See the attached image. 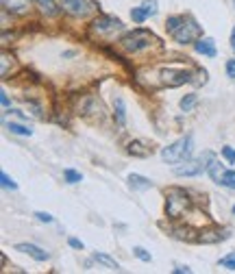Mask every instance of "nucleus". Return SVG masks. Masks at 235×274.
Masks as SVG:
<instances>
[{"instance_id":"obj_1","label":"nucleus","mask_w":235,"mask_h":274,"mask_svg":"<svg viewBox=\"0 0 235 274\" xmlns=\"http://www.w3.org/2000/svg\"><path fill=\"white\" fill-rule=\"evenodd\" d=\"M192 209L190 194L181 187H170L166 192V216L170 220H179Z\"/></svg>"},{"instance_id":"obj_2","label":"nucleus","mask_w":235,"mask_h":274,"mask_svg":"<svg viewBox=\"0 0 235 274\" xmlns=\"http://www.w3.org/2000/svg\"><path fill=\"white\" fill-rule=\"evenodd\" d=\"M120 46L126 52H146L153 46H159V39L155 37L150 31H144V28H135V31L126 33L122 39H120Z\"/></svg>"},{"instance_id":"obj_3","label":"nucleus","mask_w":235,"mask_h":274,"mask_svg":"<svg viewBox=\"0 0 235 274\" xmlns=\"http://www.w3.org/2000/svg\"><path fill=\"white\" fill-rule=\"evenodd\" d=\"M190 154H192V135H185L174 141V144L166 146L161 150V159L166 163H181V161H188Z\"/></svg>"},{"instance_id":"obj_4","label":"nucleus","mask_w":235,"mask_h":274,"mask_svg":"<svg viewBox=\"0 0 235 274\" xmlns=\"http://www.w3.org/2000/svg\"><path fill=\"white\" fill-rule=\"evenodd\" d=\"M214 159H216V154L212 150H205L194 161H185V165H179V168L174 170V174L177 176H198V174H203V172H207L209 163H212Z\"/></svg>"},{"instance_id":"obj_5","label":"nucleus","mask_w":235,"mask_h":274,"mask_svg":"<svg viewBox=\"0 0 235 274\" xmlns=\"http://www.w3.org/2000/svg\"><path fill=\"white\" fill-rule=\"evenodd\" d=\"M61 9L72 17H87L96 11L92 0H61Z\"/></svg>"},{"instance_id":"obj_6","label":"nucleus","mask_w":235,"mask_h":274,"mask_svg":"<svg viewBox=\"0 0 235 274\" xmlns=\"http://www.w3.org/2000/svg\"><path fill=\"white\" fill-rule=\"evenodd\" d=\"M92 33L94 35H109V33H116V31H122L124 24L122 20H118V17H111V15H100L96 17L92 22Z\"/></svg>"},{"instance_id":"obj_7","label":"nucleus","mask_w":235,"mask_h":274,"mask_svg":"<svg viewBox=\"0 0 235 274\" xmlns=\"http://www.w3.org/2000/svg\"><path fill=\"white\" fill-rule=\"evenodd\" d=\"M192 72L190 70H177V68H164L161 70V85L168 87H179L183 83H192Z\"/></svg>"},{"instance_id":"obj_8","label":"nucleus","mask_w":235,"mask_h":274,"mask_svg":"<svg viewBox=\"0 0 235 274\" xmlns=\"http://www.w3.org/2000/svg\"><path fill=\"white\" fill-rule=\"evenodd\" d=\"M172 37L177 39L179 44H192V41L201 39V26H198L194 20H190V17H188V20L181 24V28L172 35Z\"/></svg>"},{"instance_id":"obj_9","label":"nucleus","mask_w":235,"mask_h":274,"mask_svg":"<svg viewBox=\"0 0 235 274\" xmlns=\"http://www.w3.org/2000/svg\"><path fill=\"white\" fill-rule=\"evenodd\" d=\"M81 116L85 118H98V120H102V116H105V109H102V103L98 98H85L83 100V109L78 111Z\"/></svg>"},{"instance_id":"obj_10","label":"nucleus","mask_w":235,"mask_h":274,"mask_svg":"<svg viewBox=\"0 0 235 274\" xmlns=\"http://www.w3.org/2000/svg\"><path fill=\"white\" fill-rule=\"evenodd\" d=\"M229 237V231H220V229H205L198 233L196 242H203V244H218L222 240Z\"/></svg>"},{"instance_id":"obj_11","label":"nucleus","mask_w":235,"mask_h":274,"mask_svg":"<svg viewBox=\"0 0 235 274\" xmlns=\"http://www.w3.org/2000/svg\"><path fill=\"white\" fill-rule=\"evenodd\" d=\"M15 250L17 253H24V255H31L35 261H48L50 259V255H48L46 250H41L39 246H35V244H15Z\"/></svg>"},{"instance_id":"obj_12","label":"nucleus","mask_w":235,"mask_h":274,"mask_svg":"<svg viewBox=\"0 0 235 274\" xmlns=\"http://www.w3.org/2000/svg\"><path fill=\"white\" fill-rule=\"evenodd\" d=\"M126 152L133 154V157H150L153 154V144H148V141H131L129 146H126Z\"/></svg>"},{"instance_id":"obj_13","label":"nucleus","mask_w":235,"mask_h":274,"mask_svg":"<svg viewBox=\"0 0 235 274\" xmlns=\"http://www.w3.org/2000/svg\"><path fill=\"white\" fill-rule=\"evenodd\" d=\"M2 9L11 11L13 15H26L28 13V0H2Z\"/></svg>"},{"instance_id":"obj_14","label":"nucleus","mask_w":235,"mask_h":274,"mask_svg":"<svg viewBox=\"0 0 235 274\" xmlns=\"http://www.w3.org/2000/svg\"><path fill=\"white\" fill-rule=\"evenodd\" d=\"M194 48L198 55H205V57H216V41L212 37H203V39H196L194 41Z\"/></svg>"},{"instance_id":"obj_15","label":"nucleus","mask_w":235,"mask_h":274,"mask_svg":"<svg viewBox=\"0 0 235 274\" xmlns=\"http://www.w3.org/2000/svg\"><path fill=\"white\" fill-rule=\"evenodd\" d=\"M0 63H2V65H0V76H2V79H9V74L17 68L15 57L9 55V52H2V57H0Z\"/></svg>"},{"instance_id":"obj_16","label":"nucleus","mask_w":235,"mask_h":274,"mask_svg":"<svg viewBox=\"0 0 235 274\" xmlns=\"http://www.w3.org/2000/svg\"><path fill=\"white\" fill-rule=\"evenodd\" d=\"M129 187L131 189H135V192H144V189H150L153 187V181H148L146 176H142V174H129Z\"/></svg>"},{"instance_id":"obj_17","label":"nucleus","mask_w":235,"mask_h":274,"mask_svg":"<svg viewBox=\"0 0 235 274\" xmlns=\"http://www.w3.org/2000/svg\"><path fill=\"white\" fill-rule=\"evenodd\" d=\"M113 116H116V122L120 127H124L126 122V109H124V100L122 98H116L113 100Z\"/></svg>"},{"instance_id":"obj_18","label":"nucleus","mask_w":235,"mask_h":274,"mask_svg":"<svg viewBox=\"0 0 235 274\" xmlns=\"http://www.w3.org/2000/svg\"><path fill=\"white\" fill-rule=\"evenodd\" d=\"M94 261H98V264H100V266H105L107 270L120 272V264H118V261H113L111 257H107V255H102V253H96V255H94Z\"/></svg>"},{"instance_id":"obj_19","label":"nucleus","mask_w":235,"mask_h":274,"mask_svg":"<svg viewBox=\"0 0 235 274\" xmlns=\"http://www.w3.org/2000/svg\"><path fill=\"white\" fill-rule=\"evenodd\" d=\"M207 174L212 176L214 183H220L222 181V174H225V168H222L220 161H216V159H214V161L209 163V168H207Z\"/></svg>"},{"instance_id":"obj_20","label":"nucleus","mask_w":235,"mask_h":274,"mask_svg":"<svg viewBox=\"0 0 235 274\" xmlns=\"http://www.w3.org/2000/svg\"><path fill=\"white\" fill-rule=\"evenodd\" d=\"M35 2H37V7H39L41 13H46V15H57L59 13L55 0H35Z\"/></svg>"},{"instance_id":"obj_21","label":"nucleus","mask_w":235,"mask_h":274,"mask_svg":"<svg viewBox=\"0 0 235 274\" xmlns=\"http://www.w3.org/2000/svg\"><path fill=\"white\" fill-rule=\"evenodd\" d=\"M185 22V17H181V15H172V17H168L166 20V28H168V33L174 35L181 28V24Z\"/></svg>"},{"instance_id":"obj_22","label":"nucleus","mask_w":235,"mask_h":274,"mask_svg":"<svg viewBox=\"0 0 235 274\" xmlns=\"http://www.w3.org/2000/svg\"><path fill=\"white\" fill-rule=\"evenodd\" d=\"M7 129L11 131V133H15V135H24V137L33 135V129L31 127H24V124H17V122H9Z\"/></svg>"},{"instance_id":"obj_23","label":"nucleus","mask_w":235,"mask_h":274,"mask_svg":"<svg viewBox=\"0 0 235 274\" xmlns=\"http://www.w3.org/2000/svg\"><path fill=\"white\" fill-rule=\"evenodd\" d=\"M196 103H198L196 94H188V96L181 98V109H183V111H192L196 107Z\"/></svg>"},{"instance_id":"obj_24","label":"nucleus","mask_w":235,"mask_h":274,"mask_svg":"<svg viewBox=\"0 0 235 274\" xmlns=\"http://www.w3.org/2000/svg\"><path fill=\"white\" fill-rule=\"evenodd\" d=\"M220 185H225V187H229V189H235V170H225Z\"/></svg>"},{"instance_id":"obj_25","label":"nucleus","mask_w":235,"mask_h":274,"mask_svg":"<svg viewBox=\"0 0 235 274\" xmlns=\"http://www.w3.org/2000/svg\"><path fill=\"white\" fill-rule=\"evenodd\" d=\"M63 178L74 185V183H81L83 181V174H81V172H76V170H70L68 168V170H63Z\"/></svg>"},{"instance_id":"obj_26","label":"nucleus","mask_w":235,"mask_h":274,"mask_svg":"<svg viewBox=\"0 0 235 274\" xmlns=\"http://www.w3.org/2000/svg\"><path fill=\"white\" fill-rule=\"evenodd\" d=\"M131 17H133V22L142 24V22L148 17V13H146V9H144V7H133V9H131Z\"/></svg>"},{"instance_id":"obj_27","label":"nucleus","mask_w":235,"mask_h":274,"mask_svg":"<svg viewBox=\"0 0 235 274\" xmlns=\"http://www.w3.org/2000/svg\"><path fill=\"white\" fill-rule=\"evenodd\" d=\"M0 183H2L4 189H17V183L7 174V172H2V174H0Z\"/></svg>"},{"instance_id":"obj_28","label":"nucleus","mask_w":235,"mask_h":274,"mask_svg":"<svg viewBox=\"0 0 235 274\" xmlns=\"http://www.w3.org/2000/svg\"><path fill=\"white\" fill-rule=\"evenodd\" d=\"M220 266L227 268V270H235V253H229L227 257L220 259Z\"/></svg>"},{"instance_id":"obj_29","label":"nucleus","mask_w":235,"mask_h":274,"mask_svg":"<svg viewBox=\"0 0 235 274\" xmlns=\"http://www.w3.org/2000/svg\"><path fill=\"white\" fill-rule=\"evenodd\" d=\"M142 7H144V9H146V13H148V17L157 13V2H155V0H144V4H142Z\"/></svg>"},{"instance_id":"obj_30","label":"nucleus","mask_w":235,"mask_h":274,"mask_svg":"<svg viewBox=\"0 0 235 274\" xmlns=\"http://www.w3.org/2000/svg\"><path fill=\"white\" fill-rule=\"evenodd\" d=\"M133 253H135V257H137V259H142V261H150V259H153V257H150V255H148L142 246H135V248H133Z\"/></svg>"},{"instance_id":"obj_31","label":"nucleus","mask_w":235,"mask_h":274,"mask_svg":"<svg viewBox=\"0 0 235 274\" xmlns=\"http://www.w3.org/2000/svg\"><path fill=\"white\" fill-rule=\"evenodd\" d=\"M222 154H225V159H227L229 163L235 161V150H233L231 146H225V148H222Z\"/></svg>"},{"instance_id":"obj_32","label":"nucleus","mask_w":235,"mask_h":274,"mask_svg":"<svg viewBox=\"0 0 235 274\" xmlns=\"http://www.w3.org/2000/svg\"><path fill=\"white\" fill-rule=\"evenodd\" d=\"M35 218H37L39 222H46V224H50L52 220H55V218L50 216V213H44V211H37V213H35Z\"/></svg>"},{"instance_id":"obj_33","label":"nucleus","mask_w":235,"mask_h":274,"mask_svg":"<svg viewBox=\"0 0 235 274\" xmlns=\"http://www.w3.org/2000/svg\"><path fill=\"white\" fill-rule=\"evenodd\" d=\"M227 76L229 79H235V59H229L227 61Z\"/></svg>"},{"instance_id":"obj_34","label":"nucleus","mask_w":235,"mask_h":274,"mask_svg":"<svg viewBox=\"0 0 235 274\" xmlns=\"http://www.w3.org/2000/svg\"><path fill=\"white\" fill-rule=\"evenodd\" d=\"M68 244H70L72 248H76V250H83V242H81V240H76V237H70Z\"/></svg>"},{"instance_id":"obj_35","label":"nucleus","mask_w":235,"mask_h":274,"mask_svg":"<svg viewBox=\"0 0 235 274\" xmlns=\"http://www.w3.org/2000/svg\"><path fill=\"white\" fill-rule=\"evenodd\" d=\"M0 100H2V107H4V109H9V107H11V103H9V96H7V92H4V89H2V92H0Z\"/></svg>"},{"instance_id":"obj_36","label":"nucleus","mask_w":235,"mask_h":274,"mask_svg":"<svg viewBox=\"0 0 235 274\" xmlns=\"http://www.w3.org/2000/svg\"><path fill=\"white\" fill-rule=\"evenodd\" d=\"M174 272H177V274H190V268L188 266H177V268H174Z\"/></svg>"},{"instance_id":"obj_37","label":"nucleus","mask_w":235,"mask_h":274,"mask_svg":"<svg viewBox=\"0 0 235 274\" xmlns=\"http://www.w3.org/2000/svg\"><path fill=\"white\" fill-rule=\"evenodd\" d=\"M231 48L235 50V26H233V31H231Z\"/></svg>"},{"instance_id":"obj_38","label":"nucleus","mask_w":235,"mask_h":274,"mask_svg":"<svg viewBox=\"0 0 235 274\" xmlns=\"http://www.w3.org/2000/svg\"><path fill=\"white\" fill-rule=\"evenodd\" d=\"M233 213H235V207H233Z\"/></svg>"},{"instance_id":"obj_39","label":"nucleus","mask_w":235,"mask_h":274,"mask_svg":"<svg viewBox=\"0 0 235 274\" xmlns=\"http://www.w3.org/2000/svg\"><path fill=\"white\" fill-rule=\"evenodd\" d=\"M233 4H235V0H233Z\"/></svg>"}]
</instances>
